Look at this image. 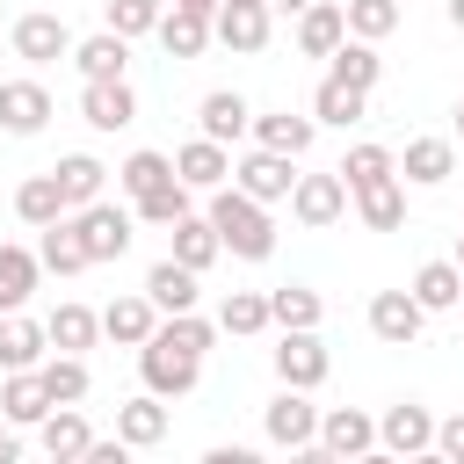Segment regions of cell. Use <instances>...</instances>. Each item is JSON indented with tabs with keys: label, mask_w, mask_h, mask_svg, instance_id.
<instances>
[{
	"label": "cell",
	"mask_w": 464,
	"mask_h": 464,
	"mask_svg": "<svg viewBox=\"0 0 464 464\" xmlns=\"http://www.w3.org/2000/svg\"><path fill=\"white\" fill-rule=\"evenodd\" d=\"M341 36H348L341 0H312V7H297V51H304V58H334Z\"/></svg>",
	"instance_id": "cell-20"
},
{
	"label": "cell",
	"mask_w": 464,
	"mask_h": 464,
	"mask_svg": "<svg viewBox=\"0 0 464 464\" xmlns=\"http://www.w3.org/2000/svg\"><path fill=\"white\" fill-rule=\"evenodd\" d=\"M450 261H457V268H464V232H457V254H450Z\"/></svg>",
	"instance_id": "cell-52"
},
{
	"label": "cell",
	"mask_w": 464,
	"mask_h": 464,
	"mask_svg": "<svg viewBox=\"0 0 464 464\" xmlns=\"http://www.w3.org/2000/svg\"><path fill=\"white\" fill-rule=\"evenodd\" d=\"M261 435L276 442V450H290V457H304L312 450V435H319V406H312V392H297V384H283L268 406H261Z\"/></svg>",
	"instance_id": "cell-4"
},
{
	"label": "cell",
	"mask_w": 464,
	"mask_h": 464,
	"mask_svg": "<svg viewBox=\"0 0 464 464\" xmlns=\"http://www.w3.org/2000/svg\"><path fill=\"white\" fill-rule=\"evenodd\" d=\"M130 210H138V225H174L181 210H196V188H188V181L174 174V181H160L152 196H138Z\"/></svg>",
	"instance_id": "cell-42"
},
{
	"label": "cell",
	"mask_w": 464,
	"mask_h": 464,
	"mask_svg": "<svg viewBox=\"0 0 464 464\" xmlns=\"http://www.w3.org/2000/svg\"><path fill=\"white\" fill-rule=\"evenodd\" d=\"M196 283H203V276H196V268H181V261H174V254H167V261H152V268H145V297H152V304H160V312H196V297H203V290H196Z\"/></svg>",
	"instance_id": "cell-28"
},
{
	"label": "cell",
	"mask_w": 464,
	"mask_h": 464,
	"mask_svg": "<svg viewBox=\"0 0 464 464\" xmlns=\"http://www.w3.org/2000/svg\"><path fill=\"white\" fill-rule=\"evenodd\" d=\"M348 203H355V218H362L370 232H399V225H406V181H399V174H392V181L355 188Z\"/></svg>",
	"instance_id": "cell-32"
},
{
	"label": "cell",
	"mask_w": 464,
	"mask_h": 464,
	"mask_svg": "<svg viewBox=\"0 0 464 464\" xmlns=\"http://www.w3.org/2000/svg\"><path fill=\"white\" fill-rule=\"evenodd\" d=\"M377 457H435V413L420 399H399L377 413Z\"/></svg>",
	"instance_id": "cell-7"
},
{
	"label": "cell",
	"mask_w": 464,
	"mask_h": 464,
	"mask_svg": "<svg viewBox=\"0 0 464 464\" xmlns=\"http://www.w3.org/2000/svg\"><path fill=\"white\" fill-rule=\"evenodd\" d=\"M290 218H297L304 232L341 225V218H348V181H341V174H297V181H290Z\"/></svg>",
	"instance_id": "cell-9"
},
{
	"label": "cell",
	"mask_w": 464,
	"mask_h": 464,
	"mask_svg": "<svg viewBox=\"0 0 464 464\" xmlns=\"http://www.w3.org/2000/svg\"><path fill=\"white\" fill-rule=\"evenodd\" d=\"M457 138H464V94H457Z\"/></svg>",
	"instance_id": "cell-51"
},
{
	"label": "cell",
	"mask_w": 464,
	"mask_h": 464,
	"mask_svg": "<svg viewBox=\"0 0 464 464\" xmlns=\"http://www.w3.org/2000/svg\"><path fill=\"white\" fill-rule=\"evenodd\" d=\"M36 377H44V392H51V406H80L87 392H94V377H87V355H44L36 362Z\"/></svg>",
	"instance_id": "cell-35"
},
{
	"label": "cell",
	"mask_w": 464,
	"mask_h": 464,
	"mask_svg": "<svg viewBox=\"0 0 464 464\" xmlns=\"http://www.w3.org/2000/svg\"><path fill=\"white\" fill-rule=\"evenodd\" d=\"M152 326H160V304H152L145 290H130V297H116V304L102 312V334H109L116 348H145Z\"/></svg>",
	"instance_id": "cell-23"
},
{
	"label": "cell",
	"mask_w": 464,
	"mask_h": 464,
	"mask_svg": "<svg viewBox=\"0 0 464 464\" xmlns=\"http://www.w3.org/2000/svg\"><path fill=\"white\" fill-rule=\"evenodd\" d=\"M362 116H370V94H362V87H348V80H334V72H326V80L312 87V123H334V130H355Z\"/></svg>",
	"instance_id": "cell-25"
},
{
	"label": "cell",
	"mask_w": 464,
	"mask_h": 464,
	"mask_svg": "<svg viewBox=\"0 0 464 464\" xmlns=\"http://www.w3.org/2000/svg\"><path fill=\"white\" fill-rule=\"evenodd\" d=\"M392 160H399V181H413V188H442L457 174V145L450 138H406V152H392Z\"/></svg>",
	"instance_id": "cell-15"
},
{
	"label": "cell",
	"mask_w": 464,
	"mask_h": 464,
	"mask_svg": "<svg viewBox=\"0 0 464 464\" xmlns=\"http://www.w3.org/2000/svg\"><path fill=\"white\" fill-rule=\"evenodd\" d=\"M457 304H464V297H457Z\"/></svg>",
	"instance_id": "cell-54"
},
{
	"label": "cell",
	"mask_w": 464,
	"mask_h": 464,
	"mask_svg": "<svg viewBox=\"0 0 464 464\" xmlns=\"http://www.w3.org/2000/svg\"><path fill=\"white\" fill-rule=\"evenodd\" d=\"M174 174H181V181H188V188L203 196V188H218V181H232V152H225L218 138H203V130H196V138H188V145L174 152Z\"/></svg>",
	"instance_id": "cell-21"
},
{
	"label": "cell",
	"mask_w": 464,
	"mask_h": 464,
	"mask_svg": "<svg viewBox=\"0 0 464 464\" xmlns=\"http://www.w3.org/2000/svg\"><path fill=\"white\" fill-rule=\"evenodd\" d=\"M160 14H167V0H109V7H102V29H116V36H152Z\"/></svg>",
	"instance_id": "cell-45"
},
{
	"label": "cell",
	"mask_w": 464,
	"mask_h": 464,
	"mask_svg": "<svg viewBox=\"0 0 464 464\" xmlns=\"http://www.w3.org/2000/svg\"><path fill=\"white\" fill-rule=\"evenodd\" d=\"M0 51H7V44H0Z\"/></svg>",
	"instance_id": "cell-55"
},
{
	"label": "cell",
	"mask_w": 464,
	"mask_h": 464,
	"mask_svg": "<svg viewBox=\"0 0 464 464\" xmlns=\"http://www.w3.org/2000/svg\"><path fill=\"white\" fill-rule=\"evenodd\" d=\"M7 51H14L22 65H58V58H72V29H65V14L36 7V14H22V22L7 29Z\"/></svg>",
	"instance_id": "cell-8"
},
{
	"label": "cell",
	"mask_w": 464,
	"mask_h": 464,
	"mask_svg": "<svg viewBox=\"0 0 464 464\" xmlns=\"http://www.w3.org/2000/svg\"><path fill=\"white\" fill-rule=\"evenodd\" d=\"M341 181H348V196L355 188H370V181H392L399 174V160H392V145H348V160L334 167Z\"/></svg>",
	"instance_id": "cell-41"
},
{
	"label": "cell",
	"mask_w": 464,
	"mask_h": 464,
	"mask_svg": "<svg viewBox=\"0 0 464 464\" xmlns=\"http://www.w3.org/2000/svg\"><path fill=\"white\" fill-rule=\"evenodd\" d=\"M406 290H413L420 312H457V297H464V268H457L450 254H442V261H420Z\"/></svg>",
	"instance_id": "cell-29"
},
{
	"label": "cell",
	"mask_w": 464,
	"mask_h": 464,
	"mask_svg": "<svg viewBox=\"0 0 464 464\" xmlns=\"http://www.w3.org/2000/svg\"><path fill=\"white\" fill-rule=\"evenodd\" d=\"M109 174H116V188L138 203V196H152L160 181H174V152H152V145H138V152H130L123 167H109Z\"/></svg>",
	"instance_id": "cell-37"
},
{
	"label": "cell",
	"mask_w": 464,
	"mask_h": 464,
	"mask_svg": "<svg viewBox=\"0 0 464 464\" xmlns=\"http://www.w3.org/2000/svg\"><path fill=\"white\" fill-rule=\"evenodd\" d=\"M268 29H276V7H261V0H218V14H210V44H225L239 58L261 51Z\"/></svg>",
	"instance_id": "cell-10"
},
{
	"label": "cell",
	"mask_w": 464,
	"mask_h": 464,
	"mask_svg": "<svg viewBox=\"0 0 464 464\" xmlns=\"http://www.w3.org/2000/svg\"><path fill=\"white\" fill-rule=\"evenodd\" d=\"M72 65H80V80H123L130 72V36H116V29L72 36Z\"/></svg>",
	"instance_id": "cell-18"
},
{
	"label": "cell",
	"mask_w": 464,
	"mask_h": 464,
	"mask_svg": "<svg viewBox=\"0 0 464 464\" xmlns=\"http://www.w3.org/2000/svg\"><path fill=\"white\" fill-rule=\"evenodd\" d=\"M36 442H44V457H51V464H80V457H87V442H94V428H87V413H80V406H51V413L36 420Z\"/></svg>",
	"instance_id": "cell-17"
},
{
	"label": "cell",
	"mask_w": 464,
	"mask_h": 464,
	"mask_svg": "<svg viewBox=\"0 0 464 464\" xmlns=\"http://www.w3.org/2000/svg\"><path fill=\"white\" fill-rule=\"evenodd\" d=\"M167 428H174V413H167V399H160V392H138V399H123V406H116V435H123L130 450H160V442H167Z\"/></svg>",
	"instance_id": "cell-16"
},
{
	"label": "cell",
	"mask_w": 464,
	"mask_h": 464,
	"mask_svg": "<svg viewBox=\"0 0 464 464\" xmlns=\"http://www.w3.org/2000/svg\"><path fill=\"white\" fill-rule=\"evenodd\" d=\"M51 123V87L44 80H0V130L7 138H36Z\"/></svg>",
	"instance_id": "cell-13"
},
{
	"label": "cell",
	"mask_w": 464,
	"mask_h": 464,
	"mask_svg": "<svg viewBox=\"0 0 464 464\" xmlns=\"http://www.w3.org/2000/svg\"><path fill=\"white\" fill-rule=\"evenodd\" d=\"M218 326L239 334V341H246V334H268V290H232V297L218 304Z\"/></svg>",
	"instance_id": "cell-43"
},
{
	"label": "cell",
	"mask_w": 464,
	"mask_h": 464,
	"mask_svg": "<svg viewBox=\"0 0 464 464\" xmlns=\"http://www.w3.org/2000/svg\"><path fill=\"white\" fill-rule=\"evenodd\" d=\"M174 7H196V14H218V0H174Z\"/></svg>",
	"instance_id": "cell-48"
},
{
	"label": "cell",
	"mask_w": 464,
	"mask_h": 464,
	"mask_svg": "<svg viewBox=\"0 0 464 464\" xmlns=\"http://www.w3.org/2000/svg\"><path fill=\"white\" fill-rule=\"evenodd\" d=\"M196 123H203V138H218V145H232V138H246V123H254V109H246V94H232V87H210V94L196 102Z\"/></svg>",
	"instance_id": "cell-26"
},
{
	"label": "cell",
	"mask_w": 464,
	"mask_h": 464,
	"mask_svg": "<svg viewBox=\"0 0 464 464\" xmlns=\"http://www.w3.org/2000/svg\"><path fill=\"white\" fill-rule=\"evenodd\" d=\"M152 36H160L167 58H203V51H210V14H196V7H167Z\"/></svg>",
	"instance_id": "cell-31"
},
{
	"label": "cell",
	"mask_w": 464,
	"mask_h": 464,
	"mask_svg": "<svg viewBox=\"0 0 464 464\" xmlns=\"http://www.w3.org/2000/svg\"><path fill=\"white\" fill-rule=\"evenodd\" d=\"M261 7H268V0H261Z\"/></svg>",
	"instance_id": "cell-53"
},
{
	"label": "cell",
	"mask_w": 464,
	"mask_h": 464,
	"mask_svg": "<svg viewBox=\"0 0 464 464\" xmlns=\"http://www.w3.org/2000/svg\"><path fill=\"white\" fill-rule=\"evenodd\" d=\"M246 130H254V145L290 152V160H304V152H312V138H319V123H312V116H290V109H268V116H254Z\"/></svg>",
	"instance_id": "cell-27"
},
{
	"label": "cell",
	"mask_w": 464,
	"mask_h": 464,
	"mask_svg": "<svg viewBox=\"0 0 464 464\" xmlns=\"http://www.w3.org/2000/svg\"><path fill=\"white\" fill-rule=\"evenodd\" d=\"M290 181H297V160L290 152L254 145L246 160H232V188H246L254 203H290Z\"/></svg>",
	"instance_id": "cell-11"
},
{
	"label": "cell",
	"mask_w": 464,
	"mask_h": 464,
	"mask_svg": "<svg viewBox=\"0 0 464 464\" xmlns=\"http://www.w3.org/2000/svg\"><path fill=\"white\" fill-rule=\"evenodd\" d=\"M420 326H428V312L413 304V290H377V297H370V334H377L384 348L420 341Z\"/></svg>",
	"instance_id": "cell-14"
},
{
	"label": "cell",
	"mask_w": 464,
	"mask_h": 464,
	"mask_svg": "<svg viewBox=\"0 0 464 464\" xmlns=\"http://www.w3.org/2000/svg\"><path fill=\"white\" fill-rule=\"evenodd\" d=\"M341 14H348V36L362 44H384L399 29V0H341Z\"/></svg>",
	"instance_id": "cell-44"
},
{
	"label": "cell",
	"mask_w": 464,
	"mask_h": 464,
	"mask_svg": "<svg viewBox=\"0 0 464 464\" xmlns=\"http://www.w3.org/2000/svg\"><path fill=\"white\" fill-rule=\"evenodd\" d=\"M435 457H442V464H464V413L435 420Z\"/></svg>",
	"instance_id": "cell-46"
},
{
	"label": "cell",
	"mask_w": 464,
	"mask_h": 464,
	"mask_svg": "<svg viewBox=\"0 0 464 464\" xmlns=\"http://www.w3.org/2000/svg\"><path fill=\"white\" fill-rule=\"evenodd\" d=\"M44 355H51L44 319H29V312H0V370H36Z\"/></svg>",
	"instance_id": "cell-19"
},
{
	"label": "cell",
	"mask_w": 464,
	"mask_h": 464,
	"mask_svg": "<svg viewBox=\"0 0 464 464\" xmlns=\"http://www.w3.org/2000/svg\"><path fill=\"white\" fill-rule=\"evenodd\" d=\"M36 261H44L51 276H80V268H87V246H80V232H72V210L51 218V225H36Z\"/></svg>",
	"instance_id": "cell-33"
},
{
	"label": "cell",
	"mask_w": 464,
	"mask_h": 464,
	"mask_svg": "<svg viewBox=\"0 0 464 464\" xmlns=\"http://www.w3.org/2000/svg\"><path fill=\"white\" fill-rule=\"evenodd\" d=\"M167 254H174L181 268H196V276H203L225 246H218V232H210V218H203V210H181V218L167 225Z\"/></svg>",
	"instance_id": "cell-22"
},
{
	"label": "cell",
	"mask_w": 464,
	"mask_h": 464,
	"mask_svg": "<svg viewBox=\"0 0 464 464\" xmlns=\"http://www.w3.org/2000/svg\"><path fill=\"white\" fill-rule=\"evenodd\" d=\"M276 384H297V392H319L326 384V370H334V355H326V341H319V326H283V341H276Z\"/></svg>",
	"instance_id": "cell-3"
},
{
	"label": "cell",
	"mask_w": 464,
	"mask_h": 464,
	"mask_svg": "<svg viewBox=\"0 0 464 464\" xmlns=\"http://www.w3.org/2000/svg\"><path fill=\"white\" fill-rule=\"evenodd\" d=\"M44 334H51V348H65V355H87L94 341H102V312H87V304H58L51 319H44Z\"/></svg>",
	"instance_id": "cell-34"
},
{
	"label": "cell",
	"mask_w": 464,
	"mask_h": 464,
	"mask_svg": "<svg viewBox=\"0 0 464 464\" xmlns=\"http://www.w3.org/2000/svg\"><path fill=\"white\" fill-rule=\"evenodd\" d=\"M203 218H210V232H218V246H225L232 261H268V254H276V218H268V203H254L246 188L218 181Z\"/></svg>",
	"instance_id": "cell-1"
},
{
	"label": "cell",
	"mask_w": 464,
	"mask_h": 464,
	"mask_svg": "<svg viewBox=\"0 0 464 464\" xmlns=\"http://www.w3.org/2000/svg\"><path fill=\"white\" fill-rule=\"evenodd\" d=\"M36 276H44L36 246H14V239H0V312H22V304L36 297Z\"/></svg>",
	"instance_id": "cell-30"
},
{
	"label": "cell",
	"mask_w": 464,
	"mask_h": 464,
	"mask_svg": "<svg viewBox=\"0 0 464 464\" xmlns=\"http://www.w3.org/2000/svg\"><path fill=\"white\" fill-rule=\"evenodd\" d=\"M72 203H65V188H58V174H29L22 188H14V218L22 225H51V218H65Z\"/></svg>",
	"instance_id": "cell-39"
},
{
	"label": "cell",
	"mask_w": 464,
	"mask_h": 464,
	"mask_svg": "<svg viewBox=\"0 0 464 464\" xmlns=\"http://www.w3.org/2000/svg\"><path fill=\"white\" fill-rule=\"evenodd\" d=\"M326 72H334V80H348V87H362V94H370V87H377V80H384V58H377V44H362V36H341V51H334V58H326Z\"/></svg>",
	"instance_id": "cell-38"
},
{
	"label": "cell",
	"mask_w": 464,
	"mask_h": 464,
	"mask_svg": "<svg viewBox=\"0 0 464 464\" xmlns=\"http://www.w3.org/2000/svg\"><path fill=\"white\" fill-rule=\"evenodd\" d=\"M268 7H283V14H297V7H312V0H268Z\"/></svg>",
	"instance_id": "cell-49"
},
{
	"label": "cell",
	"mask_w": 464,
	"mask_h": 464,
	"mask_svg": "<svg viewBox=\"0 0 464 464\" xmlns=\"http://www.w3.org/2000/svg\"><path fill=\"white\" fill-rule=\"evenodd\" d=\"M80 116H87V130H130L138 123L130 80H80Z\"/></svg>",
	"instance_id": "cell-12"
},
{
	"label": "cell",
	"mask_w": 464,
	"mask_h": 464,
	"mask_svg": "<svg viewBox=\"0 0 464 464\" xmlns=\"http://www.w3.org/2000/svg\"><path fill=\"white\" fill-rule=\"evenodd\" d=\"M130 225H138L130 203H109V196L80 203V210H72V232H80V246H87V268H94V261H123V254H130Z\"/></svg>",
	"instance_id": "cell-2"
},
{
	"label": "cell",
	"mask_w": 464,
	"mask_h": 464,
	"mask_svg": "<svg viewBox=\"0 0 464 464\" xmlns=\"http://www.w3.org/2000/svg\"><path fill=\"white\" fill-rule=\"evenodd\" d=\"M319 319H326V297L319 290H304V283L268 290V326H319Z\"/></svg>",
	"instance_id": "cell-40"
},
{
	"label": "cell",
	"mask_w": 464,
	"mask_h": 464,
	"mask_svg": "<svg viewBox=\"0 0 464 464\" xmlns=\"http://www.w3.org/2000/svg\"><path fill=\"white\" fill-rule=\"evenodd\" d=\"M312 457H334V464L377 457V420L362 406H326L319 413V435H312Z\"/></svg>",
	"instance_id": "cell-5"
},
{
	"label": "cell",
	"mask_w": 464,
	"mask_h": 464,
	"mask_svg": "<svg viewBox=\"0 0 464 464\" xmlns=\"http://www.w3.org/2000/svg\"><path fill=\"white\" fill-rule=\"evenodd\" d=\"M450 29H464V0H450Z\"/></svg>",
	"instance_id": "cell-50"
},
{
	"label": "cell",
	"mask_w": 464,
	"mask_h": 464,
	"mask_svg": "<svg viewBox=\"0 0 464 464\" xmlns=\"http://www.w3.org/2000/svg\"><path fill=\"white\" fill-rule=\"evenodd\" d=\"M22 457V435H14V420H0V464H14Z\"/></svg>",
	"instance_id": "cell-47"
},
{
	"label": "cell",
	"mask_w": 464,
	"mask_h": 464,
	"mask_svg": "<svg viewBox=\"0 0 464 464\" xmlns=\"http://www.w3.org/2000/svg\"><path fill=\"white\" fill-rule=\"evenodd\" d=\"M138 377H145V392H160V399H188L196 392V377H203V355H188V348H174V341H145L138 348Z\"/></svg>",
	"instance_id": "cell-6"
},
{
	"label": "cell",
	"mask_w": 464,
	"mask_h": 464,
	"mask_svg": "<svg viewBox=\"0 0 464 464\" xmlns=\"http://www.w3.org/2000/svg\"><path fill=\"white\" fill-rule=\"evenodd\" d=\"M51 413V392H44V377L36 370H0V420H14V428H36Z\"/></svg>",
	"instance_id": "cell-24"
},
{
	"label": "cell",
	"mask_w": 464,
	"mask_h": 464,
	"mask_svg": "<svg viewBox=\"0 0 464 464\" xmlns=\"http://www.w3.org/2000/svg\"><path fill=\"white\" fill-rule=\"evenodd\" d=\"M51 174H58V188H65V203H72V210H80V203H94V196H109V167H102L94 152H65Z\"/></svg>",
	"instance_id": "cell-36"
}]
</instances>
